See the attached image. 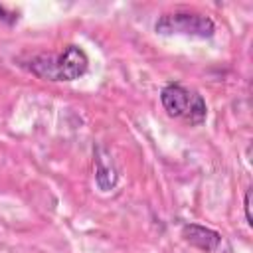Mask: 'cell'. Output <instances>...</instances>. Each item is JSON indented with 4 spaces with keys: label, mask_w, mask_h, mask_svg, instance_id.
Wrapping results in <instances>:
<instances>
[{
    "label": "cell",
    "mask_w": 253,
    "mask_h": 253,
    "mask_svg": "<svg viewBox=\"0 0 253 253\" xmlns=\"http://www.w3.org/2000/svg\"><path fill=\"white\" fill-rule=\"evenodd\" d=\"M28 71L47 81H75L87 73L89 57L83 47L71 43L59 53H38L26 63Z\"/></svg>",
    "instance_id": "obj_1"
},
{
    "label": "cell",
    "mask_w": 253,
    "mask_h": 253,
    "mask_svg": "<svg viewBox=\"0 0 253 253\" xmlns=\"http://www.w3.org/2000/svg\"><path fill=\"white\" fill-rule=\"evenodd\" d=\"M160 101L164 111L172 119H178L190 126L202 125L208 117V105L204 97L196 89H190L182 83L164 85V89L160 91Z\"/></svg>",
    "instance_id": "obj_2"
},
{
    "label": "cell",
    "mask_w": 253,
    "mask_h": 253,
    "mask_svg": "<svg viewBox=\"0 0 253 253\" xmlns=\"http://www.w3.org/2000/svg\"><path fill=\"white\" fill-rule=\"evenodd\" d=\"M156 34L162 36H188V38H211L215 32V24L210 16L188 12V10H176L162 14L154 24Z\"/></svg>",
    "instance_id": "obj_3"
},
{
    "label": "cell",
    "mask_w": 253,
    "mask_h": 253,
    "mask_svg": "<svg viewBox=\"0 0 253 253\" xmlns=\"http://www.w3.org/2000/svg\"><path fill=\"white\" fill-rule=\"evenodd\" d=\"M182 237L188 245L204 251V253H211L219 247L221 243V233L211 229V227H206V225H200V223H184L182 225Z\"/></svg>",
    "instance_id": "obj_4"
},
{
    "label": "cell",
    "mask_w": 253,
    "mask_h": 253,
    "mask_svg": "<svg viewBox=\"0 0 253 253\" xmlns=\"http://www.w3.org/2000/svg\"><path fill=\"white\" fill-rule=\"evenodd\" d=\"M95 180H97V186H99L103 192H109V190L117 184V172H115V168H113V162L103 160V158H97Z\"/></svg>",
    "instance_id": "obj_5"
},
{
    "label": "cell",
    "mask_w": 253,
    "mask_h": 253,
    "mask_svg": "<svg viewBox=\"0 0 253 253\" xmlns=\"http://www.w3.org/2000/svg\"><path fill=\"white\" fill-rule=\"evenodd\" d=\"M243 211H245V221L247 225H253V217H251V188L245 190V198H243Z\"/></svg>",
    "instance_id": "obj_6"
},
{
    "label": "cell",
    "mask_w": 253,
    "mask_h": 253,
    "mask_svg": "<svg viewBox=\"0 0 253 253\" xmlns=\"http://www.w3.org/2000/svg\"><path fill=\"white\" fill-rule=\"evenodd\" d=\"M0 22H4V24H8V26H12V24H16V22H18V14H14V12L6 10L4 6H0Z\"/></svg>",
    "instance_id": "obj_7"
}]
</instances>
